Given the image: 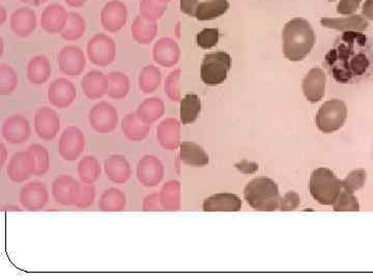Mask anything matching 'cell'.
I'll list each match as a JSON object with an SVG mask.
<instances>
[{"label": "cell", "mask_w": 373, "mask_h": 280, "mask_svg": "<svg viewBox=\"0 0 373 280\" xmlns=\"http://www.w3.org/2000/svg\"><path fill=\"white\" fill-rule=\"evenodd\" d=\"M228 0H207L199 2L195 12V18L199 21L214 20L219 18L229 10Z\"/></svg>", "instance_id": "f546056e"}, {"label": "cell", "mask_w": 373, "mask_h": 280, "mask_svg": "<svg viewBox=\"0 0 373 280\" xmlns=\"http://www.w3.org/2000/svg\"><path fill=\"white\" fill-rule=\"evenodd\" d=\"M128 20V8L123 2L111 0L101 12V24L109 33H119Z\"/></svg>", "instance_id": "30bf717a"}, {"label": "cell", "mask_w": 373, "mask_h": 280, "mask_svg": "<svg viewBox=\"0 0 373 280\" xmlns=\"http://www.w3.org/2000/svg\"><path fill=\"white\" fill-rule=\"evenodd\" d=\"M69 12L62 4L53 3L48 6L42 12L41 26L50 35L60 33L68 22Z\"/></svg>", "instance_id": "ac0fdd59"}, {"label": "cell", "mask_w": 373, "mask_h": 280, "mask_svg": "<svg viewBox=\"0 0 373 280\" xmlns=\"http://www.w3.org/2000/svg\"><path fill=\"white\" fill-rule=\"evenodd\" d=\"M96 198V188L93 184H85L81 186L80 195L77 200L76 206L80 209L89 208L94 204Z\"/></svg>", "instance_id": "7dc6e473"}, {"label": "cell", "mask_w": 373, "mask_h": 280, "mask_svg": "<svg viewBox=\"0 0 373 280\" xmlns=\"http://www.w3.org/2000/svg\"><path fill=\"white\" fill-rule=\"evenodd\" d=\"M201 110V102L198 96L191 94L181 101L180 116L184 125L192 124L198 119Z\"/></svg>", "instance_id": "8d00e7d4"}, {"label": "cell", "mask_w": 373, "mask_h": 280, "mask_svg": "<svg viewBox=\"0 0 373 280\" xmlns=\"http://www.w3.org/2000/svg\"><path fill=\"white\" fill-rule=\"evenodd\" d=\"M162 206H161L160 198H159V194H150L148 198L144 200V211H160Z\"/></svg>", "instance_id": "816d5d0a"}, {"label": "cell", "mask_w": 373, "mask_h": 280, "mask_svg": "<svg viewBox=\"0 0 373 280\" xmlns=\"http://www.w3.org/2000/svg\"><path fill=\"white\" fill-rule=\"evenodd\" d=\"M242 209V200L232 193H218L203 202L205 212H238Z\"/></svg>", "instance_id": "603a6c76"}, {"label": "cell", "mask_w": 373, "mask_h": 280, "mask_svg": "<svg viewBox=\"0 0 373 280\" xmlns=\"http://www.w3.org/2000/svg\"><path fill=\"white\" fill-rule=\"evenodd\" d=\"M123 134L131 141H140L146 139L150 131V125L138 118L137 114H129L121 121Z\"/></svg>", "instance_id": "83f0119b"}, {"label": "cell", "mask_w": 373, "mask_h": 280, "mask_svg": "<svg viewBox=\"0 0 373 280\" xmlns=\"http://www.w3.org/2000/svg\"><path fill=\"white\" fill-rule=\"evenodd\" d=\"M20 1L25 4H29V6H39L46 3L48 0H20Z\"/></svg>", "instance_id": "9f6ffc18"}, {"label": "cell", "mask_w": 373, "mask_h": 280, "mask_svg": "<svg viewBox=\"0 0 373 280\" xmlns=\"http://www.w3.org/2000/svg\"><path fill=\"white\" fill-rule=\"evenodd\" d=\"M51 72V64L45 55L35 56L27 64V78L33 85H39L47 82Z\"/></svg>", "instance_id": "4316f807"}, {"label": "cell", "mask_w": 373, "mask_h": 280, "mask_svg": "<svg viewBox=\"0 0 373 280\" xmlns=\"http://www.w3.org/2000/svg\"><path fill=\"white\" fill-rule=\"evenodd\" d=\"M161 206L164 210H177L180 207V184L175 181L168 182L163 186L159 193Z\"/></svg>", "instance_id": "f35d334b"}, {"label": "cell", "mask_w": 373, "mask_h": 280, "mask_svg": "<svg viewBox=\"0 0 373 280\" xmlns=\"http://www.w3.org/2000/svg\"><path fill=\"white\" fill-rule=\"evenodd\" d=\"M368 50L365 35L359 31H345L327 53L324 62L335 80L351 82L370 70L372 60Z\"/></svg>", "instance_id": "6da1fadb"}, {"label": "cell", "mask_w": 373, "mask_h": 280, "mask_svg": "<svg viewBox=\"0 0 373 280\" xmlns=\"http://www.w3.org/2000/svg\"><path fill=\"white\" fill-rule=\"evenodd\" d=\"M108 89L107 95L115 100L127 97L130 91V80L127 75L121 72H112L107 76Z\"/></svg>", "instance_id": "e575fe53"}, {"label": "cell", "mask_w": 373, "mask_h": 280, "mask_svg": "<svg viewBox=\"0 0 373 280\" xmlns=\"http://www.w3.org/2000/svg\"><path fill=\"white\" fill-rule=\"evenodd\" d=\"M180 51L177 44L168 37H163L155 44L153 58L157 64L162 67H173L179 60Z\"/></svg>", "instance_id": "d4e9b609"}, {"label": "cell", "mask_w": 373, "mask_h": 280, "mask_svg": "<svg viewBox=\"0 0 373 280\" xmlns=\"http://www.w3.org/2000/svg\"><path fill=\"white\" fill-rule=\"evenodd\" d=\"M328 1H335V0H328Z\"/></svg>", "instance_id": "94428289"}, {"label": "cell", "mask_w": 373, "mask_h": 280, "mask_svg": "<svg viewBox=\"0 0 373 280\" xmlns=\"http://www.w3.org/2000/svg\"><path fill=\"white\" fill-rule=\"evenodd\" d=\"M136 114L140 120L152 125L164 114V103L158 98H150L140 104Z\"/></svg>", "instance_id": "d6a6232c"}, {"label": "cell", "mask_w": 373, "mask_h": 280, "mask_svg": "<svg viewBox=\"0 0 373 280\" xmlns=\"http://www.w3.org/2000/svg\"><path fill=\"white\" fill-rule=\"evenodd\" d=\"M125 195L123 191L116 188L106 190L101 196L98 208L104 212H119L125 207Z\"/></svg>", "instance_id": "836d02e7"}, {"label": "cell", "mask_w": 373, "mask_h": 280, "mask_svg": "<svg viewBox=\"0 0 373 280\" xmlns=\"http://www.w3.org/2000/svg\"><path fill=\"white\" fill-rule=\"evenodd\" d=\"M366 171L364 169H357V170L352 171L347 177L342 181L343 190L354 193L357 190L361 189L366 182Z\"/></svg>", "instance_id": "ee69618b"}, {"label": "cell", "mask_w": 373, "mask_h": 280, "mask_svg": "<svg viewBox=\"0 0 373 280\" xmlns=\"http://www.w3.org/2000/svg\"><path fill=\"white\" fill-rule=\"evenodd\" d=\"M48 198L47 188L40 182L26 184L21 190V204L28 211L42 210L47 204Z\"/></svg>", "instance_id": "e0dca14e"}, {"label": "cell", "mask_w": 373, "mask_h": 280, "mask_svg": "<svg viewBox=\"0 0 373 280\" xmlns=\"http://www.w3.org/2000/svg\"><path fill=\"white\" fill-rule=\"evenodd\" d=\"M333 207H334V210L336 212L360 210L359 202H358L357 198L354 196V193H349L345 190H342L341 193L339 194L338 198L335 200Z\"/></svg>", "instance_id": "f6af8a7d"}, {"label": "cell", "mask_w": 373, "mask_h": 280, "mask_svg": "<svg viewBox=\"0 0 373 280\" xmlns=\"http://www.w3.org/2000/svg\"><path fill=\"white\" fill-rule=\"evenodd\" d=\"M87 55L96 66H109L114 62L116 56L114 41L104 33L94 35L87 44Z\"/></svg>", "instance_id": "52a82bcc"}, {"label": "cell", "mask_w": 373, "mask_h": 280, "mask_svg": "<svg viewBox=\"0 0 373 280\" xmlns=\"http://www.w3.org/2000/svg\"><path fill=\"white\" fill-rule=\"evenodd\" d=\"M362 14L365 18L373 21V0H366L362 8Z\"/></svg>", "instance_id": "db71d44e"}, {"label": "cell", "mask_w": 373, "mask_h": 280, "mask_svg": "<svg viewBox=\"0 0 373 280\" xmlns=\"http://www.w3.org/2000/svg\"><path fill=\"white\" fill-rule=\"evenodd\" d=\"M10 29L17 37H29L37 28V15L31 8H18L10 16Z\"/></svg>", "instance_id": "d6986e66"}, {"label": "cell", "mask_w": 373, "mask_h": 280, "mask_svg": "<svg viewBox=\"0 0 373 280\" xmlns=\"http://www.w3.org/2000/svg\"><path fill=\"white\" fill-rule=\"evenodd\" d=\"M105 173L113 183L125 184L131 177V167L125 157L112 155L105 160Z\"/></svg>", "instance_id": "7402d4cb"}, {"label": "cell", "mask_w": 373, "mask_h": 280, "mask_svg": "<svg viewBox=\"0 0 373 280\" xmlns=\"http://www.w3.org/2000/svg\"><path fill=\"white\" fill-rule=\"evenodd\" d=\"M198 3L197 0H181V10L189 16L195 17Z\"/></svg>", "instance_id": "f5cc1de1"}, {"label": "cell", "mask_w": 373, "mask_h": 280, "mask_svg": "<svg viewBox=\"0 0 373 280\" xmlns=\"http://www.w3.org/2000/svg\"><path fill=\"white\" fill-rule=\"evenodd\" d=\"M87 1V0H64V2L71 8H83Z\"/></svg>", "instance_id": "11a10c76"}, {"label": "cell", "mask_w": 373, "mask_h": 280, "mask_svg": "<svg viewBox=\"0 0 373 280\" xmlns=\"http://www.w3.org/2000/svg\"><path fill=\"white\" fill-rule=\"evenodd\" d=\"M300 204V196L295 192H288L280 202L281 211L295 210Z\"/></svg>", "instance_id": "f907efd6"}, {"label": "cell", "mask_w": 373, "mask_h": 280, "mask_svg": "<svg viewBox=\"0 0 373 280\" xmlns=\"http://www.w3.org/2000/svg\"><path fill=\"white\" fill-rule=\"evenodd\" d=\"M89 124L101 134L112 132L119 125V112L108 102H100L89 112Z\"/></svg>", "instance_id": "ba28073f"}, {"label": "cell", "mask_w": 373, "mask_h": 280, "mask_svg": "<svg viewBox=\"0 0 373 280\" xmlns=\"http://www.w3.org/2000/svg\"><path fill=\"white\" fill-rule=\"evenodd\" d=\"M164 175V167L158 158L154 156H146L137 165L138 181L146 187H155L162 181Z\"/></svg>", "instance_id": "2e32d148"}, {"label": "cell", "mask_w": 373, "mask_h": 280, "mask_svg": "<svg viewBox=\"0 0 373 280\" xmlns=\"http://www.w3.org/2000/svg\"><path fill=\"white\" fill-rule=\"evenodd\" d=\"M158 25L154 21L146 20L144 17H136L131 26L132 37L137 43L146 45L152 43L157 35Z\"/></svg>", "instance_id": "f1b7e54d"}, {"label": "cell", "mask_w": 373, "mask_h": 280, "mask_svg": "<svg viewBox=\"0 0 373 280\" xmlns=\"http://www.w3.org/2000/svg\"><path fill=\"white\" fill-rule=\"evenodd\" d=\"M1 24H3L4 21L6 20V8H3V6H1Z\"/></svg>", "instance_id": "680465c9"}, {"label": "cell", "mask_w": 373, "mask_h": 280, "mask_svg": "<svg viewBox=\"0 0 373 280\" xmlns=\"http://www.w3.org/2000/svg\"><path fill=\"white\" fill-rule=\"evenodd\" d=\"M0 148H1V152H2V155H1V165H3L4 161H6V148H4V144H1V146H0Z\"/></svg>", "instance_id": "6f0895ef"}, {"label": "cell", "mask_w": 373, "mask_h": 280, "mask_svg": "<svg viewBox=\"0 0 373 280\" xmlns=\"http://www.w3.org/2000/svg\"><path fill=\"white\" fill-rule=\"evenodd\" d=\"M60 71L68 76H78L85 71L87 58L85 52L77 46H66L58 58Z\"/></svg>", "instance_id": "7c38bea8"}, {"label": "cell", "mask_w": 373, "mask_h": 280, "mask_svg": "<svg viewBox=\"0 0 373 280\" xmlns=\"http://www.w3.org/2000/svg\"><path fill=\"white\" fill-rule=\"evenodd\" d=\"M81 186L83 185L70 175H60L52 185L54 200L62 206H76L80 195Z\"/></svg>", "instance_id": "4fadbf2b"}, {"label": "cell", "mask_w": 373, "mask_h": 280, "mask_svg": "<svg viewBox=\"0 0 373 280\" xmlns=\"http://www.w3.org/2000/svg\"><path fill=\"white\" fill-rule=\"evenodd\" d=\"M81 87H83V94L89 99H101L103 96L107 95L108 79L102 72L91 71L81 80Z\"/></svg>", "instance_id": "cb8c5ba5"}, {"label": "cell", "mask_w": 373, "mask_h": 280, "mask_svg": "<svg viewBox=\"0 0 373 280\" xmlns=\"http://www.w3.org/2000/svg\"><path fill=\"white\" fill-rule=\"evenodd\" d=\"M35 158V175H44L50 167L49 152L45 146L41 144H33L28 148Z\"/></svg>", "instance_id": "7bdbcfd3"}, {"label": "cell", "mask_w": 373, "mask_h": 280, "mask_svg": "<svg viewBox=\"0 0 373 280\" xmlns=\"http://www.w3.org/2000/svg\"><path fill=\"white\" fill-rule=\"evenodd\" d=\"M78 175L83 184H93L101 175V164L94 157H85L78 165Z\"/></svg>", "instance_id": "ab89813d"}, {"label": "cell", "mask_w": 373, "mask_h": 280, "mask_svg": "<svg viewBox=\"0 0 373 280\" xmlns=\"http://www.w3.org/2000/svg\"><path fill=\"white\" fill-rule=\"evenodd\" d=\"M180 156L182 161L190 166H205L209 163V155L199 144L185 141L180 146Z\"/></svg>", "instance_id": "1f68e13d"}, {"label": "cell", "mask_w": 373, "mask_h": 280, "mask_svg": "<svg viewBox=\"0 0 373 280\" xmlns=\"http://www.w3.org/2000/svg\"><path fill=\"white\" fill-rule=\"evenodd\" d=\"M157 137L161 146L167 150H173L179 144L180 126L177 121L167 119L157 128Z\"/></svg>", "instance_id": "4dcf8cb0"}, {"label": "cell", "mask_w": 373, "mask_h": 280, "mask_svg": "<svg viewBox=\"0 0 373 280\" xmlns=\"http://www.w3.org/2000/svg\"><path fill=\"white\" fill-rule=\"evenodd\" d=\"M326 75L322 69L314 68L310 70L302 83L306 99L311 103L320 101L326 91Z\"/></svg>", "instance_id": "44dd1931"}, {"label": "cell", "mask_w": 373, "mask_h": 280, "mask_svg": "<svg viewBox=\"0 0 373 280\" xmlns=\"http://www.w3.org/2000/svg\"><path fill=\"white\" fill-rule=\"evenodd\" d=\"M245 200L253 209L273 212L280 208V193L277 184L269 177L252 180L245 188Z\"/></svg>", "instance_id": "3957f363"}, {"label": "cell", "mask_w": 373, "mask_h": 280, "mask_svg": "<svg viewBox=\"0 0 373 280\" xmlns=\"http://www.w3.org/2000/svg\"><path fill=\"white\" fill-rule=\"evenodd\" d=\"M75 85L66 78H58L50 85L48 99L54 107L64 110L70 107L76 99Z\"/></svg>", "instance_id": "5bb4252c"}, {"label": "cell", "mask_w": 373, "mask_h": 280, "mask_svg": "<svg viewBox=\"0 0 373 280\" xmlns=\"http://www.w3.org/2000/svg\"><path fill=\"white\" fill-rule=\"evenodd\" d=\"M162 76L157 67L146 66L142 69L139 75V89L144 94H152L160 87Z\"/></svg>", "instance_id": "74e56055"}, {"label": "cell", "mask_w": 373, "mask_h": 280, "mask_svg": "<svg viewBox=\"0 0 373 280\" xmlns=\"http://www.w3.org/2000/svg\"><path fill=\"white\" fill-rule=\"evenodd\" d=\"M167 6L161 0H141L139 6L140 16L146 20L156 22L164 14Z\"/></svg>", "instance_id": "60d3db41"}, {"label": "cell", "mask_w": 373, "mask_h": 280, "mask_svg": "<svg viewBox=\"0 0 373 280\" xmlns=\"http://www.w3.org/2000/svg\"><path fill=\"white\" fill-rule=\"evenodd\" d=\"M85 29H87V22L83 17L78 12H69L68 22L60 33V35L66 41H77L83 37Z\"/></svg>", "instance_id": "d590c367"}, {"label": "cell", "mask_w": 373, "mask_h": 280, "mask_svg": "<svg viewBox=\"0 0 373 280\" xmlns=\"http://www.w3.org/2000/svg\"><path fill=\"white\" fill-rule=\"evenodd\" d=\"M347 118V108L345 102L334 99L327 101L318 110L315 123L318 130L333 133L345 125Z\"/></svg>", "instance_id": "8992f818"}, {"label": "cell", "mask_w": 373, "mask_h": 280, "mask_svg": "<svg viewBox=\"0 0 373 280\" xmlns=\"http://www.w3.org/2000/svg\"><path fill=\"white\" fill-rule=\"evenodd\" d=\"M60 128V120L55 110L50 107H41L35 112V130L40 139H55Z\"/></svg>", "instance_id": "9a60e30c"}, {"label": "cell", "mask_w": 373, "mask_h": 280, "mask_svg": "<svg viewBox=\"0 0 373 280\" xmlns=\"http://www.w3.org/2000/svg\"><path fill=\"white\" fill-rule=\"evenodd\" d=\"M315 44V33L305 19L288 21L283 29V54L291 62L304 60Z\"/></svg>", "instance_id": "7a4b0ae2"}, {"label": "cell", "mask_w": 373, "mask_h": 280, "mask_svg": "<svg viewBox=\"0 0 373 280\" xmlns=\"http://www.w3.org/2000/svg\"><path fill=\"white\" fill-rule=\"evenodd\" d=\"M180 71L173 72L167 77L166 82H165V91L169 99L173 101H179L180 93L177 89V80H179Z\"/></svg>", "instance_id": "c3c4849f"}, {"label": "cell", "mask_w": 373, "mask_h": 280, "mask_svg": "<svg viewBox=\"0 0 373 280\" xmlns=\"http://www.w3.org/2000/svg\"><path fill=\"white\" fill-rule=\"evenodd\" d=\"M19 79L16 72L8 64L0 67V94L10 95L18 87Z\"/></svg>", "instance_id": "b9f144b4"}, {"label": "cell", "mask_w": 373, "mask_h": 280, "mask_svg": "<svg viewBox=\"0 0 373 280\" xmlns=\"http://www.w3.org/2000/svg\"><path fill=\"white\" fill-rule=\"evenodd\" d=\"M219 37L217 28H205L196 35V43L202 49H211L217 45Z\"/></svg>", "instance_id": "bcb514c9"}, {"label": "cell", "mask_w": 373, "mask_h": 280, "mask_svg": "<svg viewBox=\"0 0 373 280\" xmlns=\"http://www.w3.org/2000/svg\"><path fill=\"white\" fill-rule=\"evenodd\" d=\"M309 190L316 202L324 206H331L343 190L342 181L331 169L320 167L312 173Z\"/></svg>", "instance_id": "277c9868"}, {"label": "cell", "mask_w": 373, "mask_h": 280, "mask_svg": "<svg viewBox=\"0 0 373 280\" xmlns=\"http://www.w3.org/2000/svg\"><path fill=\"white\" fill-rule=\"evenodd\" d=\"M362 0H340L337 6V12L341 15H352L359 8Z\"/></svg>", "instance_id": "681fc988"}, {"label": "cell", "mask_w": 373, "mask_h": 280, "mask_svg": "<svg viewBox=\"0 0 373 280\" xmlns=\"http://www.w3.org/2000/svg\"><path fill=\"white\" fill-rule=\"evenodd\" d=\"M161 1L167 2V1H171V0H161Z\"/></svg>", "instance_id": "91938a15"}, {"label": "cell", "mask_w": 373, "mask_h": 280, "mask_svg": "<svg viewBox=\"0 0 373 280\" xmlns=\"http://www.w3.org/2000/svg\"><path fill=\"white\" fill-rule=\"evenodd\" d=\"M35 158L31 150L16 152L10 159L8 166V177L14 183L26 181L35 175Z\"/></svg>", "instance_id": "8fae6325"}, {"label": "cell", "mask_w": 373, "mask_h": 280, "mask_svg": "<svg viewBox=\"0 0 373 280\" xmlns=\"http://www.w3.org/2000/svg\"><path fill=\"white\" fill-rule=\"evenodd\" d=\"M320 24L328 28L336 29L339 31H362L367 29L368 22L364 17L353 15L347 18H322Z\"/></svg>", "instance_id": "484cf974"}, {"label": "cell", "mask_w": 373, "mask_h": 280, "mask_svg": "<svg viewBox=\"0 0 373 280\" xmlns=\"http://www.w3.org/2000/svg\"><path fill=\"white\" fill-rule=\"evenodd\" d=\"M31 132L28 121L21 116H12L6 119L2 126V135L10 143H23L29 139Z\"/></svg>", "instance_id": "ffe728a7"}, {"label": "cell", "mask_w": 373, "mask_h": 280, "mask_svg": "<svg viewBox=\"0 0 373 280\" xmlns=\"http://www.w3.org/2000/svg\"><path fill=\"white\" fill-rule=\"evenodd\" d=\"M85 146V137L81 130L76 127H68L60 137L58 152L64 160L75 161L83 154Z\"/></svg>", "instance_id": "9c48e42d"}, {"label": "cell", "mask_w": 373, "mask_h": 280, "mask_svg": "<svg viewBox=\"0 0 373 280\" xmlns=\"http://www.w3.org/2000/svg\"><path fill=\"white\" fill-rule=\"evenodd\" d=\"M230 67H232V58L226 52L219 51L207 54L201 64V80L211 87L221 85L227 78Z\"/></svg>", "instance_id": "5b68a950"}]
</instances>
